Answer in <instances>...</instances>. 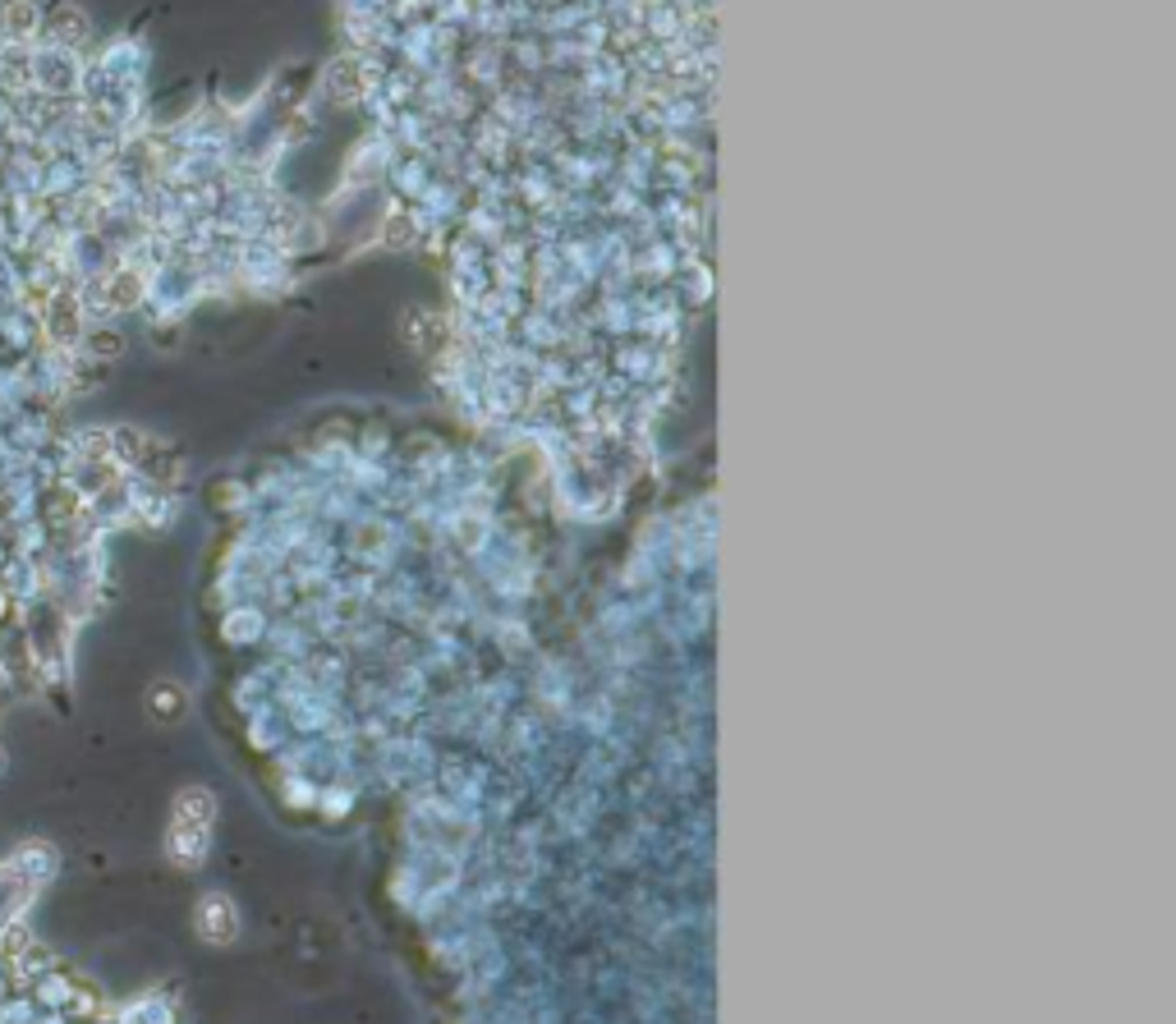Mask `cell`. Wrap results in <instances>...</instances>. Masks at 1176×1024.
I'll return each instance as SVG.
<instances>
[{"mask_svg": "<svg viewBox=\"0 0 1176 1024\" xmlns=\"http://www.w3.org/2000/svg\"><path fill=\"white\" fill-rule=\"evenodd\" d=\"M5 28L19 33V37H28V33L37 28V10L28 5V0H24V5H10V10H5Z\"/></svg>", "mask_w": 1176, "mask_h": 1024, "instance_id": "obj_1", "label": "cell"}, {"mask_svg": "<svg viewBox=\"0 0 1176 1024\" xmlns=\"http://www.w3.org/2000/svg\"><path fill=\"white\" fill-rule=\"evenodd\" d=\"M56 28H64V41H79V37H87V19L79 10H60L56 14Z\"/></svg>", "mask_w": 1176, "mask_h": 1024, "instance_id": "obj_2", "label": "cell"}]
</instances>
